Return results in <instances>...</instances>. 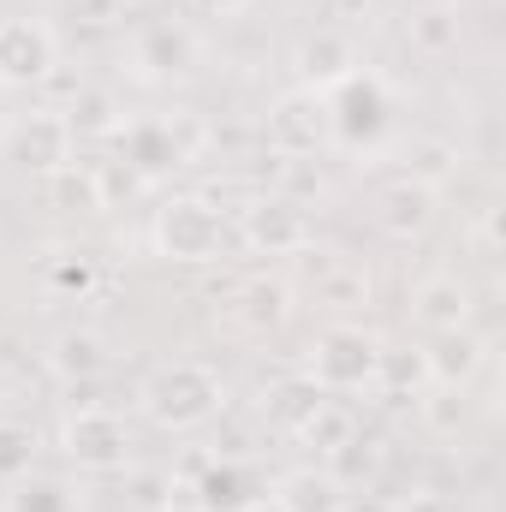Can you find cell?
Returning <instances> with one entry per match:
<instances>
[{
	"instance_id": "1",
	"label": "cell",
	"mask_w": 506,
	"mask_h": 512,
	"mask_svg": "<svg viewBox=\"0 0 506 512\" xmlns=\"http://www.w3.org/2000/svg\"><path fill=\"white\" fill-rule=\"evenodd\" d=\"M137 411H143L161 435H191V429H209V423L227 411V382H221L215 364L173 358V364H155V370L137 382Z\"/></svg>"
},
{
	"instance_id": "2",
	"label": "cell",
	"mask_w": 506,
	"mask_h": 512,
	"mask_svg": "<svg viewBox=\"0 0 506 512\" xmlns=\"http://www.w3.org/2000/svg\"><path fill=\"white\" fill-rule=\"evenodd\" d=\"M381 346H387V340H381L376 328H364V322H328V328L304 346V370H298V376H310L328 399L376 393Z\"/></svg>"
},
{
	"instance_id": "3",
	"label": "cell",
	"mask_w": 506,
	"mask_h": 512,
	"mask_svg": "<svg viewBox=\"0 0 506 512\" xmlns=\"http://www.w3.org/2000/svg\"><path fill=\"white\" fill-rule=\"evenodd\" d=\"M203 143H209V131L191 114H131L114 137V149H120L114 161H126L143 185H155V179H173L179 167H191L203 155Z\"/></svg>"
},
{
	"instance_id": "4",
	"label": "cell",
	"mask_w": 506,
	"mask_h": 512,
	"mask_svg": "<svg viewBox=\"0 0 506 512\" xmlns=\"http://www.w3.org/2000/svg\"><path fill=\"white\" fill-rule=\"evenodd\" d=\"M227 239H233V221H227V209H221L215 197H203V191H173V197L155 209V221H149L155 256L185 262V268L215 262V256L227 251Z\"/></svg>"
},
{
	"instance_id": "5",
	"label": "cell",
	"mask_w": 506,
	"mask_h": 512,
	"mask_svg": "<svg viewBox=\"0 0 506 512\" xmlns=\"http://www.w3.org/2000/svg\"><path fill=\"white\" fill-rule=\"evenodd\" d=\"M60 459L90 471V477H114V471H131V423L108 405H78L60 417V435H54Z\"/></svg>"
},
{
	"instance_id": "6",
	"label": "cell",
	"mask_w": 506,
	"mask_h": 512,
	"mask_svg": "<svg viewBox=\"0 0 506 512\" xmlns=\"http://www.w3.org/2000/svg\"><path fill=\"white\" fill-rule=\"evenodd\" d=\"M328 126H334V143H346V149H370L387 137L393 126V96H387V78L370 72V66H358L346 84H334L328 96Z\"/></svg>"
},
{
	"instance_id": "7",
	"label": "cell",
	"mask_w": 506,
	"mask_h": 512,
	"mask_svg": "<svg viewBox=\"0 0 506 512\" xmlns=\"http://www.w3.org/2000/svg\"><path fill=\"white\" fill-rule=\"evenodd\" d=\"M131 66L143 84H191L203 72V42L191 24L161 18V24H143L131 36Z\"/></svg>"
},
{
	"instance_id": "8",
	"label": "cell",
	"mask_w": 506,
	"mask_h": 512,
	"mask_svg": "<svg viewBox=\"0 0 506 512\" xmlns=\"http://www.w3.org/2000/svg\"><path fill=\"white\" fill-rule=\"evenodd\" d=\"M239 239L256 256H298L310 251V209L286 191H262L239 209Z\"/></svg>"
},
{
	"instance_id": "9",
	"label": "cell",
	"mask_w": 506,
	"mask_h": 512,
	"mask_svg": "<svg viewBox=\"0 0 506 512\" xmlns=\"http://www.w3.org/2000/svg\"><path fill=\"white\" fill-rule=\"evenodd\" d=\"M72 149H78V137H72V126H66L60 108H30V114H18V120L6 126V161H12L18 173L48 179L54 167L72 161Z\"/></svg>"
},
{
	"instance_id": "10",
	"label": "cell",
	"mask_w": 506,
	"mask_h": 512,
	"mask_svg": "<svg viewBox=\"0 0 506 512\" xmlns=\"http://www.w3.org/2000/svg\"><path fill=\"white\" fill-rule=\"evenodd\" d=\"M60 66V42L36 18H0V90H36Z\"/></svg>"
},
{
	"instance_id": "11",
	"label": "cell",
	"mask_w": 506,
	"mask_h": 512,
	"mask_svg": "<svg viewBox=\"0 0 506 512\" xmlns=\"http://www.w3.org/2000/svg\"><path fill=\"white\" fill-rule=\"evenodd\" d=\"M268 143H274L280 161H304V155L328 149V143H334L328 102H322L316 90H298V84H292V90L268 108Z\"/></svg>"
},
{
	"instance_id": "12",
	"label": "cell",
	"mask_w": 506,
	"mask_h": 512,
	"mask_svg": "<svg viewBox=\"0 0 506 512\" xmlns=\"http://www.w3.org/2000/svg\"><path fill=\"white\" fill-rule=\"evenodd\" d=\"M358 66H364L358 42L346 30H334V24L298 36V48H292V78H298V90H316V96H328L334 84H346Z\"/></svg>"
},
{
	"instance_id": "13",
	"label": "cell",
	"mask_w": 506,
	"mask_h": 512,
	"mask_svg": "<svg viewBox=\"0 0 506 512\" xmlns=\"http://www.w3.org/2000/svg\"><path fill=\"white\" fill-rule=\"evenodd\" d=\"M435 209H441V191L417 173H399L376 191V227L393 239V245H411L435 227Z\"/></svg>"
},
{
	"instance_id": "14",
	"label": "cell",
	"mask_w": 506,
	"mask_h": 512,
	"mask_svg": "<svg viewBox=\"0 0 506 512\" xmlns=\"http://www.w3.org/2000/svg\"><path fill=\"white\" fill-rule=\"evenodd\" d=\"M471 310H477V292L471 280H459L453 268H435L411 286V322L423 334H447V328H471Z\"/></svg>"
},
{
	"instance_id": "15",
	"label": "cell",
	"mask_w": 506,
	"mask_h": 512,
	"mask_svg": "<svg viewBox=\"0 0 506 512\" xmlns=\"http://www.w3.org/2000/svg\"><path fill=\"white\" fill-rule=\"evenodd\" d=\"M233 322L251 334V340H268V334H280L286 322H292V310H298V292H292V280H280V274H251V280H239V292H233Z\"/></svg>"
},
{
	"instance_id": "16",
	"label": "cell",
	"mask_w": 506,
	"mask_h": 512,
	"mask_svg": "<svg viewBox=\"0 0 506 512\" xmlns=\"http://www.w3.org/2000/svg\"><path fill=\"white\" fill-rule=\"evenodd\" d=\"M489 364V340L477 328H447V334H429L423 340V370L429 387H471Z\"/></svg>"
},
{
	"instance_id": "17",
	"label": "cell",
	"mask_w": 506,
	"mask_h": 512,
	"mask_svg": "<svg viewBox=\"0 0 506 512\" xmlns=\"http://www.w3.org/2000/svg\"><path fill=\"white\" fill-rule=\"evenodd\" d=\"M292 441L298 447H310L316 459H346L352 447H358V411L346 405V399H316V411L292 429Z\"/></svg>"
},
{
	"instance_id": "18",
	"label": "cell",
	"mask_w": 506,
	"mask_h": 512,
	"mask_svg": "<svg viewBox=\"0 0 506 512\" xmlns=\"http://www.w3.org/2000/svg\"><path fill=\"white\" fill-rule=\"evenodd\" d=\"M274 501L286 512H340L346 507V483H340L334 465H292V471H280Z\"/></svg>"
},
{
	"instance_id": "19",
	"label": "cell",
	"mask_w": 506,
	"mask_h": 512,
	"mask_svg": "<svg viewBox=\"0 0 506 512\" xmlns=\"http://www.w3.org/2000/svg\"><path fill=\"white\" fill-rule=\"evenodd\" d=\"M370 298H376V286H370V274L358 262H340V256L316 262V304L334 310V322H352L358 310H370Z\"/></svg>"
},
{
	"instance_id": "20",
	"label": "cell",
	"mask_w": 506,
	"mask_h": 512,
	"mask_svg": "<svg viewBox=\"0 0 506 512\" xmlns=\"http://www.w3.org/2000/svg\"><path fill=\"white\" fill-rule=\"evenodd\" d=\"M48 370L72 387L96 382V376L108 370V340H102L96 328H60V334L48 340Z\"/></svg>"
},
{
	"instance_id": "21",
	"label": "cell",
	"mask_w": 506,
	"mask_h": 512,
	"mask_svg": "<svg viewBox=\"0 0 506 512\" xmlns=\"http://www.w3.org/2000/svg\"><path fill=\"white\" fill-rule=\"evenodd\" d=\"M185 495H191V512H239L251 501V483L233 459H203L185 477Z\"/></svg>"
},
{
	"instance_id": "22",
	"label": "cell",
	"mask_w": 506,
	"mask_h": 512,
	"mask_svg": "<svg viewBox=\"0 0 506 512\" xmlns=\"http://www.w3.org/2000/svg\"><path fill=\"white\" fill-rule=\"evenodd\" d=\"M42 197H48V209L54 215H102V185H96V167L84 161H66V167H54L48 179H42Z\"/></svg>"
},
{
	"instance_id": "23",
	"label": "cell",
	"mask_w": 506,
	"mask_h": 512,
	"mask_svg": "<svg viewBox=\"0 0 506 512\" xmlns=\"http://www.w3.org/2000/svg\"><path fill=\"white\" fill-rule=\"evenodd\" d=\"M60 114H66L72 137H120V126H126L120 96H114V90H96V84H78V96H72Z\"/></svg>"
},
{
	"instance_id": "24",
	"label": "cell",
	"mask_w": 506,
	"mask_h": 512,
	"mask_svg": "<svg viewBox=\"0 0 506 512\" xmlns=\"http://www.w3.org/2000/svg\"><path fill=\"white\" fill-rule=\"evenodd\" d=\"M316 399H322V387L310 382V376H280V382L268 387V399H262V411H268V423L274 429H298L310 411H316Z\"/></svg>"
},
{
	"instance_id": "25",
	"label": "cell",
	"mask_w": 506,
	"mask_h": 512,
	"mask_svg": "<svg viewBox=\"0 0 506 512\" xmlns=\"http://www.w3.org/2000/svg\"><path fill=\"white\" fill-rule=\"evenodd\" d=\"M42 286L54 292V298H90L96 286H102V274H96V256L84 251H54L42 262Z\"/></svg>"
},
{
	"instance_id": "26",
	"label": "cell",
	"mask_w": 506,
	"mask_h": 512,
	"mask_svg": "<svg viewBox=\"0 0 506 512\" xmlns=\"http://www.w3.org/2000/svg\"><path fill=\"white\" fill-rule=\"evenodd\" d=\"M417 411H423V429H429L435 441H459V429L471 423L465 387H423V393H417Z\"/></svg>"
},
{
	"instance_id": "27",
	"label": "cell",
	"mask_w": 506,
	"mask_h": 512,
	"mask_svg": "<svg viewBox=\"0 0 506 512\" xmlns=\"http://www.w3.org/2000/svg\"><path fill=\"white\" fill-rule=\"evenodd\" d=\"M429 387V370H423V346L399 352V346H381V370H376V393L387 399H417Z\"/></svg>"
},
{
	"instance_id": "28",
	"label": "cell",
	"mask_w": 506,
	"mask_h": 512,
	"mask_svg": "<svg viewBox=\"0 0 506 512\" xmlns=\"http://www.w3.org/2000/svg\"><path fill=\"white\" fill-rule=\"evenodd\" d=\"M411 48H417L423 60H447V54H459V12H453V6H429V12H417V18H411Z\"/></svg>"
},
{
	"instance_id": "29",
	"label": "cell",
	"mask_w": 506,
	"mask_h": 512,
	"mask_svg": "<svg viewBox=\"0 0 506 512\" xmlns=\"http://www.w3.org/2000/svg\"><path fill=\"white\" fill-rule=\"evenodd\" d=\"M6 512H78V495L60 477H18L6 495Z\"/></svg>"
},
{
	"instance_id": "30",
	"label": "cell",
	"mask_w": 506,
	"mask_h": 512,
	"mask_svg": "<svg viewBox=\"0 0 506 512\" xmlns=\"http://www.w3.org/2000/svg\"><path fill=\"white\" fill-rule=\"evenodd\" d=\"M36 429L30 423H18V417H0V483H18V477H30V465H36Z\"/></svg>"
},
{
	"instance_id": "31",
	"label": "cell",
	"mask_w": 506,
	"mask_h": 512,
	"mask_svg": "<svg viewBox=\"0 0 506 512\" xmlns=\"http://www.w3.org/2000/svg\"><path fill=\"white\" fill-rule=\"evenodd\" d=\"M179 495H185V483H179L173 471H143V477H131V507L137 512H173Z\"/></svg>"
},
{
	"instance_id": "32",
	"label": "cell",
	"mask_w": 506,
	"mask_h": 512,
	"mask_svg": "<svg viewBox=\"0 0 506 512\" xmlns=\"http://www.w3.org/2000/svg\"><path fill=\"white\" fill-rule=\"evenodd\" d=\"M471 239H477V256L483 262H501V209H483L477 227H471Z\"/></svg>"
},
{
	"instance_id": "33",
	"label": "cell",
	"mask_w": 506,
	"mask_h": 512,
	"mask_svg": "<svg viewBox=\"0 0 506 512\" xmlns=\"http://www.w3.org/2000/svg\"><path fill=\"white\" fill-rule=\"evenodd\" d=\"M197 12H209V18H233V12H245L251 0H191Z\"/></svg>"
},
{
	"instance_id": "34",
	"label": "cell",
	"mask_w": 506,
	"mask_h": 512,
	"mask_svg": "<svg viewBox=\"0 0 506 512\" xmlns=\"http://www.w3.org/2000/svg\"><path fill=\"white\" fill-rule=\"evenodd\" d=\"M393 507H399V512H447L435 495H411V501H393Z\"/></svg>"
},
{
	"instance_id": "35",
	"label": "cell",
	"mask_w": 506,
	"mask_h": 512,
	"mask_svg": "<svg viewBox=\"0 0 506 512\" xmlns=\"http://www.w3.org/2000/svg\"><path fill=\"white\" fill-rule=\"evenodd\" d=\"M340 512H399V507H393V501H376V495H370V501H352V495H346Z\"/></svg>"
},
{
	"instance_id": "36",
	"label": "cell",
	"mask_w": 506,
	"mask_h": 512,
	"mask_svg": "<svg viewBox=\"0 0 506 512\" xmlns=\"http://www.w3.org/2000/svg\"><path fill=\"white\" fill-rule=\"evenodd\" d=\"M239 512H286V507H280L274 495H251V501H245V507H239Z\"/></svg>"
},
{
	"instance_id": "37",
	"label": "cell",
	"mask_w": 506,
	"mask_h": 512,
	"mask_svg": "<svg viewBox=\"0 0 506 512\" xmlns=\"http://www.w3.org/2000/svg\"><path fill=\"white\" fill-rule=\"evenodd\" d=\"M120 6H126V12H143V6H149V0H120Z\"/></svg>"
}]
</instances>
